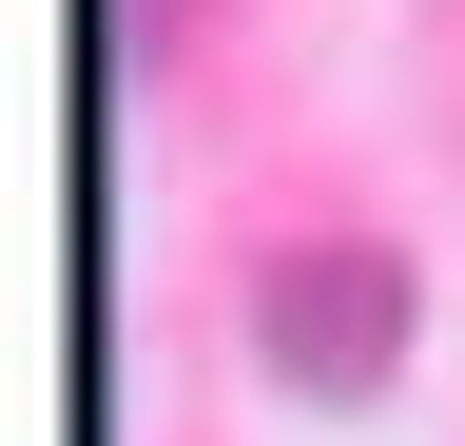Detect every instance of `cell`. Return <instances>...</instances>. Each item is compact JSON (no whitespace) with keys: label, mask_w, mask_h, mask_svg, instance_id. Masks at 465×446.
Instances as JSON below:
<instances>
[{"label":"cell","mask_w":465,"mask_h":446,"mask_svg":"<svg viewBox=\"0 0 465 446\" xmlns=\"http://www.w3.org/2000/svg\"><path fill=\"white\" fill-rule=\"evenodd\" d=\"M252 350L311 388V408H349V388H388V350H407V272H388V253H272Z\"/></svg>","instance_id":"1"}]
</instances>
